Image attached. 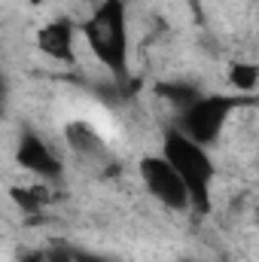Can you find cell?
Masks as SVG:
<instances>
[{"mask_svg":"<svg viewBox=\"0 0 259 262\" xmlns=\"http://www.w3.org/2000/svg\"><path fill=\"white\" fill-rule=\"evenodd\" d=\"M229 82L235 89V95L241 98H253L259 85V67L253 61H235L229 67Z\"/></svg>","mask_w":259,"mask_h":262,"instance_id":"9c48e42d","label":"cell"},{"mask_svg":"<svg viewBox=\"0 0 259 262\" xmlns=\"http://www.w3.org/2000/svg\"><path fill=\"white\" fill-rule=\"evenodd\" d=\"M162 156L168 159V165L183 180V186L189 192V207L195 213H207L210 210L213 177H217V168H213V159H210L207 146L189 140L183 131L171 128L162 137Z\"/></svg>","mask_w":259,"mask_h":262,"instance_id":"7a4b0ae2","label":"cell"},{"mask_svg":"<svg viewBox=\"0 0 259 262\" xmlns=\"http://www.w3.org/2000/svg\"><path fill=\"white\" fill-rule=\"evenodd\" d=\"M15 162H18V168L21 171H28V174H34L40 183H46V180H58L61 174H64V162H61V156L37 134V131H21V137H18V143H15Z\"/></svg>","mask_w":259,"mask_h":262,"instance_id":"5b68a950","label":"cell"},{"mask_svg":"<svg viewBox=\"0 0 259 262\" xmlns=\"http://www.w3.org/2000/svg\"><path fill=\"white\" fill-rule=\"evenodd\" d=\"M9 198L21 207V210H28V213H37V210H43L46 204H49V192H46V186L37 180V183H28V186H15V189H9Z\"/></svg>","mask_w":259,"mask_h":262,"instance_id":"30bf717a","label":"cell"},{"mask_svg":"<svg viewBox=\"0 0 259 262\" xmlns=\"http://www.w3.org/2000/svg\"><path fill=\"white\" fill-rule=\"evenodd\" d=\"M253 98H241V95H201L192 101L183 113H177V131H183L189 140L201 143V146H213L223 131L229 125V119L241 110L250 107Z\"/></svg>","mask_w":259,"mask_h":262,"instance_id":"3957f363","label":"cell"},{"mask_svg":"<svg viewBox=\"0 0 259 262\" xmlns=\"http://www.w3.org/2000/svg\"><path fill=\"white\" fill-rule=\"evenodd\" d=\"M156 95L171 107V110H177V113H183L192 101H198L204 92L201 89H195L192 82H183V79H171V82H159L156 85Z\"/></svg>","mask_w":259,"mask_h":262,"instance_id":"ba28073f","label":"cell"},{"mask_svg":"<svg viewBox=\"0 0 259 262\" xmlns=\"http://www.w3.org/2000/svg\"><path fill=\"white\" fill-rule=\"evenodd\" d=\"M137 177L143 183V189L156 198L162 207L174 210V213H186L189 207V192L183 186V180L177 177V171L168 165V159L162 152H146L137 159Z\"/></svg>","mask_w":259,"mask_h":262,"instance_id":"277c9868","label":"cell"},{"mask_svg":"<svg viewBox=\"0 0 259 262\" xmlns=\"http://www.w3.org/2000/svg\"><path fill=\"white\" fill-rule=\"evenodd\" d=\"M73 262H110V259H104L98 253H73Z\"/></svg>","mask_w":259,"mask_h":262,"instance_id":"8fae6325","label":"cell"},{"mask_svg":"<svg viewBox=\"0 0 259 262\" xmlns=\"http://www.w3.org/2000/svg\"><path fill=\"white\" fill-rule=\"evenodd\" d=\"M82 37L95 55L119 85L128 79V6L125 0H98L92 15L82 25Z\"/></svg>","mask_w":259,"mask_h":262,"instance_id":"6da1fadb","label":"cell"},{"mask_svg":"<svg viewBox=\"0 0 259 262\" xmlns=\"http://www.w3.org/2000/svg\"><path fill=\"white\" fill-rule=\"evenodd\" d=\"M18 262H43V250H28L18 256Z\"/></svg>","mask_w":259,"mask_h":262,"instance_id":"7c38bea8","label":"cell"},{"mask_svg":"<svg viewBox=\"0 0 259 262\" xmlns=\"http://www.w3.org/2000/svg\"><path fill=\"white\" fill-rule=\"evenodd\" d=\"M64 140H67V146H70V152H76V156H82V159H101L104 149H107L101 131L95 128L89 119H73V122H67Z\"/></svg>","mask_w":259,"mask_h":262,"instance_id":"52a82bcc","label":"cell"},{"mask_svg":"<svg viewBox=\"0 0 259 262\" xmlns=\"http://www.w3.org/2000/svg\"><path fill=\"white\" fill-rule=\"evenodd\" d=\"M37 49L55 61H73L76 58V28L73 21L67 18H55V21H46L40 31H37Z\"/></svg>","mask_w":259,"mask_h":262,"instance_id":"8992f818","label":"cell"}]
</instances>
